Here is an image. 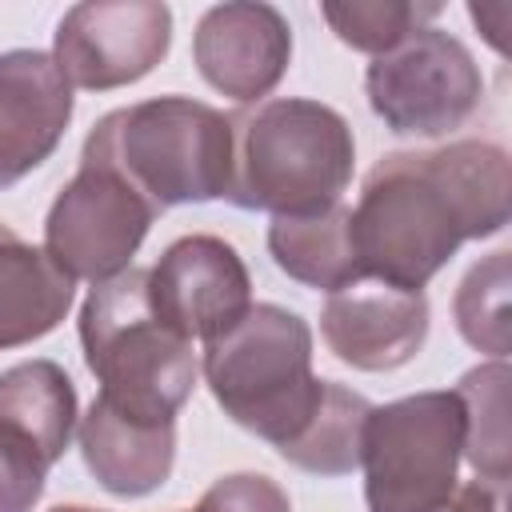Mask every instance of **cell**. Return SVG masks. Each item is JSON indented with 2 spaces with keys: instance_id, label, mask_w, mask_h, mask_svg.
I'll return each instance as SVG.
<instances>
[{
  "instance_id": "cell-1",
  "label": "cell",
  "mask_w": 512,
  "mask_h": 512,
  "mask_svg": "<svg viewBox=\"0 0 512 512\" xmlns=\"http://www.w3.org/2000/svg\"><path fill=\"white\" fill-rule=\"evenodd\" d=\"M512 216V160L492 140H452L380 156L352 208L364 280L424 292L468 240L496 236Z\"/></svg>"
},
{
  "instance_id": "cell-2",
  "label": "cell",
  "mask_w": 512,
  "mask_h": 512,
  "mask_svg": "<svg viewBox=\"0 0 512 512\" xmlns=\"http://www.w3.org/2000/svg\"><path fill=\"white\" fill-rule=\"evenodd\" d=\"M228 120L232 180L224 200L272 216L340 204V192L352 184L356 140L336 108L308 96H276Z\"/></svg>"
},
{
  "instance_id": "cell-3",
  "label": "cell",
  "mask_w": 512,
  "mask_h": 512,
  "mask_svg": "<svg viewBox=\"0 0 512 512\" xmlns=\"http://www.w3.org/2000/svg\"><path fill=\"white\" fill-rule=\"evenodd\" d=\"M80 160L112 168L156 212L228 196L232 120L192 96H156L100 116Z\"/></svg>"
},
{
  "instance_id": "cell-4",
  "label": "cell",
  "mask_w": 512,
  "mask_h": 512,
  "mask_svg": "<svg viewBox=\"0 0 512 512\" xmlns=\"http://www.w3.org/2000/svg\"><path fill=\"white\" fill-rule=\"evenodd\" d=\"M84 364L100 384V400L132 420L176 424L188 404L200 364L192 340L164 324L148 300V268L92 284L80 304Z\"/></svg>"
},
{
  "instance_id": "cell-5",
  "label": "cell",
  "mask_w": 512,
  "mask_h": 512,
  "mask_svg": "<svg viewBox=\"0 0 512 512\" xmlns=\"http://www.w3.org/2000/svg\"><path fill=\"white\" fill-rule=\"evenodd\" d=\"M200 372L224 416L272 444L276 456L300 440L324 400V380L312 372V328L280 304H252L212 336Z\"/></svg>"
},
{
  "instance_id": "cell-6",
  "label": "cell",
  "mask_w": 512,
  "mask_h": 512,
  "mask_svg": "<svg viewBox=\"0 0 512 512\" xmlns=\"http://www.w3.org/2000/svg\"><path fill=\"white\" fill-rule=\"evenodd\" d=\"M460 460L464 408L452 388L372 408L360 436L368 512H448L460 488Z\"/></svg>"
},
{
  "instance_id": "cell-7",
  "label": "cell",
  "mask_w": 512,
  "mask_h": 512,
  "mask_svg": "<svg viewBox=\"0 0 512 512\" xmlns=\"http://www.w3.org/2000/svg\"><path fill=\"white\" fill-rule=\"evenodd\" d=\"M364 92L388 132L440 140L476 116L484 76L460 36L428 24L384 56H372Z\"/></svg>"
},
{
  "instance_id": "cell-8",
  "label": "cell",
  "mask_w": 512,
  "mask_h": 512,
  "mask_svg": "<svg viewBox=\"0 0 512 512\" xmlns=\"http://www.w3.org/2000/svg\"><path fill=\"white\" fill-rule=\"evenodd\" d=\"M156 216L160 212L112 168L80 160L76 176L56 192L44 216V252L64 276L104 284L132 268Z\"/></svg>"
},
{
  "instance_id": "cell-9",
  "label": "cell",
  "mask_w": 512,
  "mask_h": 512,
  "mask_svg": "<svg viewBox=\"0 0 512 512\" xmlns=\"http://www.w3.org/2000/svg\"><path fill=\"white\" fill-rule=\"evenodd\" d=\"M172 48V8L160 0L72 4L52 40V60L72 88L112 92L144 80Z\"/></svg>"
},
{
  "instance_id": "cell-10",
  "label": "cell",
  "mask_w": 512,
  "mask_h": 512,
  "mask_svg": "<svg viewBox=\"0 0 512 512\" xmlns=\"http://www.w3.org/2000/svg\"><path fill=\"white\" fill-rule=\"evenodd\" d=\"M148 300L180 336L208 344L252 308V276L228 240L188 232L148 268Z\"/></svg>"
},
{
  "instance_id": "cell-11",
  "label": "cell",
  "mask_w": 512,
  "mask_h": 512,
  "mask_svg": "<svg viewBox=\"0 0 512 512\" xmlns=\"http://www.w3.org/2000/svg\"><path fill=\"white\" fill-rule=\"evenodd\" d=\"M192 60L232 104H260L292 64V24L260 0L216 4L192 32Z\"/></svg>"
},
{
  "instance_id": "cell-12",
  "label": "cell",
  "mask_w": 512,
  "mask_h": 512,
  "mask_svg": "<svg viewBox=\"0 0 512 512\" xmlns=\"http://www.w3.org/2000/svg\"><path fill=\"white\" fill-rule=\"evenodd\" d=\"M428 296L380 280H356L328 292L320 336L328 352L356 372H396L428 340Z\"/></svg>"
},
{
  "instance_id": "cell-13",
  "label": "cell",
  "mask_w": 512,
  "mask_h": 512,
  "mask_svg": "<svg viewBox=\"0 0 512 512\" xmlns=\"http://www.w3.org/2000/svg\"><path fill=\"white\" fill-rule=\"evenodd\" d=\"M72 84L48 52H0V192L36 172L64 140Z\"/></svg>"
},
{
  "instance_id": "cell-14",
  "label": "cell",
  "mask_w": 512,
  "mask_h": 512,
  "mask_svg": "<svg viewBox=\"0 0 512 512\" xmlns=\"http://www.w3.org/2000/svg\"><path fill=\"white\" fill-rule=\"evenodd\" d=\"M84 468L112 496L140 500L168 484L176 464V424L132 420L100 396L76 424Z\"/></svg>"
},
{
  "instance_id": "cell-15",
  "label": "cell",
  "mask_w": 512,
  "mask_h": 512,
  "mask_svg": "<svg viewBox=\"0 0 512 512\" xmlns=\"http://www.w3.org/2000/svg\"><path fill=\"white\" fill-rule=\"evenodd\" d=\"M76 280L52 256L0 224V348H24L64 324Z\"/></svg>"
},
{
  "instance_id": "cell-16",
  "label": "cell",
  "mask_w": 512,
  "mask_h": 512,
  "mask_svg": "<svg viewBox=\"0 0 512 512\" xmlns=\"http://www.w3.org/2000/svg\"><path fill=\"white\" fill-rule=\"evenodd\" d=\"M268 252L288 280L316 292H340L364 280V268L352 244V208L344 200L304 216H272Z\"/></svg>"
},
{
  "instance_id": "cell-17",
  "label": "cell",
  "mask_w": 512,
  "mask_h": 512,
  "mask_svg": "<svg viewBox=\"0 0 512 512\" xmlns=\"http://www.w3.org/2000/svg\"><path fill=\"white\" fill-rule=\"evenodd\" d=\"M0 416L20 424L52 460L76 436V388L56 360H20L0 372Z\"/></svg>"
},
{
  "instance_id": "cell-18",
  "label": "cell",
  "mask_w": 512,
  "mask_h": 512,
  "mask_svg": "<svg viewBox=\"0 0 512 512\" xmlns=\"http://www.w3.org/2000/svg\"><path fill=\"white\" fill-rule=\"evenodd\" d=\"M368 412H372V404L360 392H352L336 380H324V400H320L316 416L308 420L300 440L280 452V460H288L292 468L312 472V476H348V472H356Z\"/></svg>"
},
{
  "instance_id": "cell-19",
  "label": "cell",
  "mask_w": 512,
  "mask_h": 512,
  "mask_svg": "<svg viewBox=\"0 0 512 512\" xmlns=\"http://www.w3.org/2000/svg\"><path fill=\"white\" fill-rule=\"evenodd\" d=\"M508 380V360H488L452 388L464 408V460L484 480H508Z\"/></svg>"
},
{
  "instance_id": "cell-20",
  "label": "cell",
  "mask_w": 512,
  "mask_h": 512,
  "mask_svg": "<svg viewBox=\"0 0 512 512\" xmlns=\"http://www.w3.org/2000/svg\"><path fill=\"white\" fill-rule=\"evenodd\" d=\"M508 288H512V252L496 248L484 260H476L456 296H452V316L456 332L476 348L488 352L492 360H508L512 336H508Z\"/></svg>"
},
{
  "instance_id": "cell-21",
  "label": "cell",
  "mask_w": 512,
  "mask_h": 512,
  "mask_svg": "<svg viewBox=\"0 0 512 512\" xmlns=\"http://www.w3.org/2000/svg\"><path fill=\"white\" fill-rule=\"evenodd\" d=\"M440 12L444 4L436 0H324L320 4V16L336 32V40L368 56H384L412 32L428 28Z\"/></svg>"
},
{
  "instance_id": "cell-22",
  "label": "cell",
  "mask_w": 512,
  "mask_h": 512,
  "mask_svg": "<svg viewBox=\"0 0 512 512\" xmlns=\"http://www.w3.org/2000/svg\"><path fill=\"white\" fill-rule=\"evenodd\" d=\"M52 456L8 416H0V512H32L44 496Z\"/></svg>"
},
{
  "instance_id": "cell-23",
  "label": "cell",
  "mask_w": 512,
  "mask_h": 512,
  "mask_svg": "<svg viewBox=\"0 0 512 512\" xmlns=\"http://www.w3.org/2000/svg\"><path fill=\"white\" fill-rule=\"evenodd\" d=\"M188 512H292L288 492L264 472H228Z\"/></svg>"
},
{
  "instance_id": "cell-24",
  "label": "cell",
  "mask_w": 512,
  "mask_h": 512,
  "mask_svg": "<svg viewBox=\"0 0 512 512\" xmlns=\"http://www.w3.org/2000/svg\"><path fill=\"white\" fill-rule=\"evenodd\" d=\"M448 512H508V480H468L456 488Z\"/></svg>"
},
{
  "instance_id": "cell-25",
  "label": "cell",
  "mask_w": 512,
  "mask_h": 512,
  "mask_svg": "<svg viewBox=\"0 0 512 512\" xmlns=\"http://www.w3.org/2000/svg\"><path fill=\"white\" fill-rule=\"evenodd\" d=\"M52 512H100V508H88V504H56Z\"/></svg>"
}]
</instances>
